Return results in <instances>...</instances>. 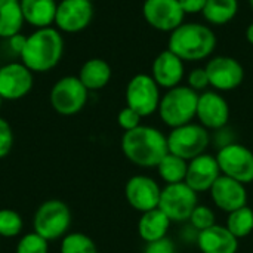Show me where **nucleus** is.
I'll list each match as a JSON object with an SVG mask.
<instances>
[{"mask_svg": "<svg viewBox=\"0 0 253 253\" xmlns=\"http://www.w3.org/2000/svg\"><path fill=\"white\" fill-rule=\"evenodd\" d=\"M212 142V135L200 123H187L184 126L170 129L168 135L169 153L190 162L206 153Z\"/></svg>", "mask_w": 253, "mask_h": 253, "instance_id": "nucleus-6", "label": "nucleus"}, {"mask_svg": "<svg viewBox=\"0 0 253 253\" xmlns=\"http://www.w3.org/2000/svg\"><path fill=\"white\" fill-rule=\"evenodd\" d=\"M15 253H49V242L34 231L27 233L18 240Z\"/></svg>", "mask_w": 253, "mask_h": 253, "instance_id": "nucleus-30", "label": "nucleus"}, {"mask_svg": "<svg viewBox=\"0 0 253 253\" xmlns=\"http://www.w3.org/2000/svg\"><path fill=\"white\" fill-rule=\"evenodd\" d=\"M61 253H98L95 242L83 233H68L62 237Z\"/></svg>", "mask_w": 253, "mask_h": 253, "instance_id": "nucleus-28", "label": "nucleus"}, {"mask_svg": "<svg viewBox=\"0 0 253 253\" xmlns=\"http://www.w3.org/2000/svg\"><path fill=\"white\" fill-rule=\"evenodd\" d=\"M34 73L22 62H9L0 67V96L3 101H18L30 93Z\"/></svg>", "mask_w": 253, "mask_h": 253, "instance_id": "nucleus-15", "label": "nucleus"}, {"mask_svg": "<svg viewBox=\"0 0 253 253\" xmlns=\"http://www.w3.org/2000/svg\"><path fill=\"white\" fill-rule=\"evenodd\" d=\"M209 193H211L212 203L225 213H230L243 206H248L246 185L225 175H221L215 181Z\"/></svg>", "mask_w": 253, "mask_h": 253, "instance_id": "nucleus-17", "label": "nucleus"}, {"mask_svg": "<svg viewBox=\"0 0 253 253\" xmlns=\"http://www.w3.org/2000/svg\"><path fill=\"white\" fill-rule=\"evenodd\" d=\"M141 120H142V117L127 105L125 108H122L117 114V123L125 132H129V130L141 126Z\"/></svg>", "mask_w": 253, "mask_h": 253, "instance_id": "nucleus-32", "label": "nucleus"}, {"mask_svg": "<svg viewBox=\"0 0 253 253\" xmlns=\"http://www.w3.org/2000/svg\"><path fill=\"white\" fill-rule=\"evenodd\" d=\"M19 4L24 21L36 30L52 27V24H55L58 7L56 0H21Z\"/></svg>", "mask_w": 253, "mask_h": 253, "instance_id": "nucleus-21", "label": "nucleus"}, {"mask_svg": "<svg viewBox=\"0 0 253 253\" xmlns=\"http://www.w3.org/2000/svg\"><path fill=\"white\" fill-rule=\"evenodd\" d=\"M64 55V39L58 28H37L27 36L21 62L31 73H47L53 70Z\"/></svg>", "mask_w": 253, "mask_h": 253, "instance_id": "nucleus-2", "label": "nucleus"}, {"mask_svg": "<svg viewBox=\"0 0 253 253\" xmlns=\"http://www.w3.org/2000/svg\"><path fill=\"white\" fill-rule=\"evenodd\" d=\"M237 10H239L237 0H208L202 13L209 24L225 25L236 18Z\"/></svg>", "mask_w": 253, "mask_h": 253, "instance_id": "nucleus-25", "label": "nucleus"}, {"mask_svg": "<svg viewBox=\"0 0 253 253\" xmlns=\"http://www.w3.org/2000/svg\"><path fill=\"white\" fill-rule=\"evenodd\" d=\"M89 90L77 76L59 79L50 89V105L61 116H74L80 113L87 102Z\"/></svg>", "mask_w": 253, "mask_h": 253, "instance_id": "nucleus-7", "label": "nucleus"}, {"mask_svg": "<svg viewBox=\"0 0 253 253\" xmlns=\"http://www.w3.org/2000/svg\"><path fill=\"white\" fill-rule=\"evenodd\" d=\"M125 98L127 107L135 110L141 117H148L157 113L162 95L154 79L150 74L141 73L129 80Z\"/></svg>", "mask_w": 253, "mask_h": 253, "instance_id": "nucleus-9", "label": "nucleus"}, {"mask_svg": "<svg viewBox=\"0 0 253 253\" xmlns=\"http://www.w3.org/2000/svg\"><path fill=\"white\" fill-rule=\"evenodd\" d=\"M206 73L209 84L216 92H230L237 89L245 80L243 65L233 56L218 55L208 61Z\"/></svg>", "mask_w": 253, "mask_h": 253, "instance_id": "nucleus-11", "label": "nucleus"}, {"mask_svg": "<svg viewBox=\"0 0 253 253\" xmlns=\"http://www.w3.org/2000/svg\"><path fill=\"white\" fill-rule=\"evenodd\" d=\"M16 1H21V0H16Z\"/></svg>", "mask_w": 253, "mask_h": 253, "instance_id": "nucleus-41", "label": "nucleus"}, {"mask_svg": "<svg viewBox=\"0 0 253 253\" xmlns=\"http://www.w3.org/2000/svg\"><path fill=\"white\" fill-rule=\"evenodd\" d=\"M1 104H3V99H1V96H0V108H1Z\"/></svg>", "mask_w": 253, "mask_h": 253, "instance_id": "nucleus-40", "label": "nucleus"}, {"mask_svg": "<svg viewBox=\"0 0 253 253\" xmlns=\"http://www.w3.org/2000/svg\"><path fill=\"white\" fill-rule=\"evenodd\" d=\"M246 40H248L249 44L253 46V22H251L248 25V28H246Z\"/></svg>", "mask_w": 253, "mask_h": 253, "instance_id": "nucleus-38", "label": "nucleus"}, {"mask_svg": "<svg viewBox=\"0 0 253 253\" xmlns=\"http://www.w3.org/2000/svg\"><path fill=\"white\" fill-rule=\"evenodd\" d=\"M142 15L148 25L165 33H172L185 18L178 0H145Z\"/></svg>", "mask_w": 253, "mask_h": 253, "instance_id": "nucleus-13", "label": "nucleus"}, {"mask_svg": "<svg viewBox=\"0 0 253 253\" xmlns=\"http://www.w3.org/2000/svg\"><path fill=\"white\" fill-rule=\"evenodd\" d=\"M162 187L148 175H133L125 185V197L129 206L136 212H148L159 208Z\"/></svg>", "mask_w": 253, "mask_h": 253, "instance_id": "nucleus-12", "label": "nucleus"}, {"mask_svg": "<svg viewBox=\"0 0 253 253\" xmlns=\"http://www.w3.org/2000/svg\"><path fill=\"white\" fill-rule=\"evenodd\" d=\"M89 1H93V0H89Z\"/></svg>", "mask_w": 253, "mask_h": 253, "instance_id": "nucleus-42", "label": "nucleus"}, {"mask_svg": "<svg viewBox=\"0 0 253 253\" xmlns=\"http://www.w3.org/2000/svg\"><path fill=\"white\" fill-rule=\"evenodd\" d=\"M170 224V219L157 208L141 213V218L138 221V234L145 243H151L168 237Z\"/></svg>", "mask_w": 253, "mask_h": 253, "instance_id": "nucleus-22", "label": "nucleus"}, {"mask_svg": "<svg viewBox=\"0 0 253 253\" xmlns=\"http://www.w3.org/2000/svg\"><path fill=\"white\" fill-rule=\"evenodd\" d=\"M225 227L230 233L240 239H246L253 233V209L249 206H243L237 211H233L227 216Z\"/></svg>", "mask_w": 253, "mask_h": 253, "instance_id": "nucleus-27", "label": "nucleus"}, {"mask_svg": "<svg viewBox=\"0 0 253 253\" xmlns=\"http://www.w3.org/2000/svg\"><path fill=\"white\" fill-rule=\"evenodd\" d=\"M13 147V130L7 120L0 117V160L4 159Z\"/></svg>", "mask_w": 253, "mask_h": 253, "instance_id": "nucleus-34", "label": "nucleus"}, {"mask_svg": "<svg viewBox=\"0 0 253 253\" xmlns=\"http://www.w3.org/2000/svg\"><path fill=\"white\" fill-rule=\"evenodd\" d=\"M92 19L93 4L89 0H61L58 3L55 25L62 33H80L92 22Z\"/></svg>", "mask_w": 253, "mask_h": 253, "instance_id": "nucleus-14", "label": "nucleus"}, {"mask_svg": "<svg viewBox=\"0 0 253 253\" xmlns=\"http://www.w3.org/2000/svg\"><path fill=\"white\" fill-rule=\"evenodd\" d=\"M216 47L213 30L200 22H182L169 36L168 49L184 62H197L209 58Z\"/></svg>", "mask_w": 253, "mask_h": 253, "instance_id": "nucleus-3", "label": "nucleus"}, {"mask_svg": "<svg viewBox=\"0 0 253 253\" xmlns=\"http://www.w3.org/2000/svg\"><path fill=\"white\" fill-rule=\"evenodd\" d=\"M157 173L160 176V179L166 184H179V182H185V176H187V169H188V162L172 154L168 153L162 162L157 165Z\"/></svg>", "mask_w": 253, "mask_h": 253, "instance_id": "nucleus-26", "label": "nucleus"}, {"mask_svg": "<svg viewBox=\"0 0 253 253\" xmlns=\"http://www.w3.org/2000/svg\"><path fill=\"white\" fill-rule=\"evenodd\" d=\"M196 119L208 130H219L230 122V105L219 92L205 90L199 93Z\"/></svg>", "mask_w": 253, "mask_h": 253, "instance_id": "nucleus-16", "label": "nucleus"}, {"mask_svg": "<svg viewBox=\"0 0 253 253\" xmlns=\"http://www.w3.org/2000/svg\"><path fill=\"white\" fill-rule=\"evenodd\" d=\"M185 15L202 13L208 0H178Z\"/></svg>", "mask_w": 253, "mask_h": 253, "instance_id": "nucleus-36", "label": "nucleus"}, {"mask_svg": "<svg viewBox=\"0 0 253 253\" xmlns=\"http://www.w3.org/2000/svg\"><path fill=\"white\" fill-rule=\"evenodd\" d=\"M185 76V65L184 61L176 56L172 50L166 49L160 52L151 67V77L159 84V87L172 89L181 84Z\"/></svg>", "mask_w": 253, "mask_h": 253, "instance_id": "nucleus-19", "label": "nucleus"}, {"mask_svg": "<svg viewBox=\"0 0 253 253\" xmlns=\"http://www.w3.org/2000/svg\"><path fill=\"white\" fill-rule=\"evenodd\" d=\"M25 40H27V36H22L21 33L12 36V37H9V39H6L10 52H12L13 55H16V56H21V53H22V50H24V46H25Z\"/></svg>", "mask_w": 253, "mask_h": 253, "instance_id": "nucleus-37", "label": "nucleus"}, {"mask_svg": "<svg viewBox=\"0 0 253 253\" xmlns=\"http://www.w3.org/2000/svg\"><path fill=\"white\" fill-rule=\"evenodd\" d=\"M197 102L199 93L188 86L179 84L168 89V92L162 96L157 113L168 127L175 129L191 123L196 119Z\"/></svg>", "mask_w": 253, "mask_h": 253, "instance_id": "nucleus-4", "label": "nucleus"}, {"mask_svg": "<svg viewBox=\"0 0 253 253\" xmlns=\"http://www.w3.org/2000/svg\"><path fill=\"white\" fill-rule=\"evenodd\" d=\"M249 4H251V7L253 9V0H249Z\"/></svg>", "mask_w": 253, "mask_h": 253, "instance_id": "nucleus-39", "label": "nucleus"}, {"mask_svg": "<svg viewBox=\"0 0 253 253\" xmlns=\"http://www.w3.org/2000/svg\"><path fill=\"white\" fill-rule=\"evenodd\" d=\"M197 248L202 253H237L239 239L225 225L215 224L197 236Z\"/></svg>", "mask_w": 253, "mask_h": 253, "instance_id": "nucleus-20", "label": "nucleus"}, {"mask_svg": "<svg viewBox=\"0 0 253 253\" xmlns=\"http://www.w3.org/2000/svg\"><path fill=\"white\" fill-rule=\"evenodd\" d=\"M21 4L16 0H0V37L9 39L19 34L24 25Z\"/></svg>", "mask_w": 253, "mask_h": 253, "instance_id": "nucleus-24", "label": "nucleus"}, {"mask_svg": "<svg viewBox=\"0 0 253 253\" xmlns=\"http://www.w3.org/2000/svg\"><path fill=\"white\" fill-rule=\"evenodd\" d=\"M199 205V194L185 182L165 185L162 188L159 209L170 222H188L190 215Z\"/></svg>", "mask_w": 253, "mask_h": 253, "instance_id": "nucleus-10", "label": "nucleus"}, {"mask_svg": "<svg viewBox=\"0 0 253 253\" xmlns=\"http://www.w3.org/2000/svg\"><path fill=\"white\" fill-rule=\"evenodd\" d=\"M187 86L191 87L193 90H196L197 93L199 92H205L208 89V86H211L206 68L197 67V68L191 70L188 73V77H187Z\"/></svg>", "mask_w": 253, "mask_h": 253, "instance_id": "nucleus-33", "label": "nucleus"}, {"mask_svg": "<svg viewBox=\"0 0 253 253\" xmlns=\"http://www.w3.org/2000/svg\"><path fill=\"white\" fill-rule=\"evenodd\" d=\"M216 162L221 175L236 179L245 185L253 182V151L243 144L233 142L218 148Z\"/></svg>", "mask_w": 253, "mask_h": 253, "instance_id": "nucleus-8", "label": "nucleus"}, {"mask_svg": "<svg viewBox=\"0 0 253 253\" xmlns=\"http://www.w3.org/2000/svg\"><path fill=\"white\" fill-rule=\"evenodd\" d=\"M77 77L87 90H99L110 83L111 67L101 58H90L80 67Z\"/></svg>", "mask_w": 253, "mask_h": 253, "instance_id": "nucleus-23", "label": "nucleus"}, {"mask_svg": "<svg viewBox=\"0 0 253 253\" xmlns=\"http://www.w3.org/2000/svg\"><path fill=\"white\" fill-rule=\"evenodd\" d=\"M24 228L22 216L13 209H0V237L12 239L21 234Z\"/></svg>", "mask_w": 253, "mask_h": 253, "instance_id": "nucleus-29", "label": "nucleus"}, {"mask_svg": "<svg viewBox=\"0 0 253 253\" xmlns=\"http://www.w3.org/2000/svg\"><path fill=\"white\" fill-rule=\"evenodd\" d=\"M219 176H221V170L216 157L205 153L188 162L185 184L197 194L206 193L212 188V185Z\"/></svg>", "mask_w": 253, "mask_h": 253, "instance_id": "nucleus-18", "label": "nucleus"}, {"mask_svg": "<svg viewBox=\"0 0 253 253\" xmlns=\"http://www.w3.org/2000/svg\"><path fill=\"white\" fill-rule=\"evenodd\" d=\"M71 227V211L61 200H46L43 202L33 218L34 233L46 239L47 242H55L68 234Z\"/></svg>", "mask_w": 253, "mask_h": 253, "instance_id": "nucleus-5", "label": "nucleus"}, {"mask_svg": "<svg viewBox=\"0 0 253 253\" xmlns=\"http://www.w3.org/2000/svg\"><path fill=\"white\" fill-rule=\"evenodd\" d=\"M144 253H176V248L169 237H163L160 240L147 243Z\"/></svg>", "mask_w": 253, "mask_h": 253, "instance_id": "nucleus-35", "label": "nucleus"}, {"mask_svg": "<svg viewBox=\"0 0 253 253\" xmlns=\"http://www.w3.org/2000/svg\"><path fill=\"white\" fill-rule=\"evenodd\" d=\"M188 222L196 231L200 233L203 230L213 227L216 224V216H215V212L212 208H209L206 205H197L194 208L193 213L190 215Z\"/></svg>", "mask_w": 253, "mask_h": 253, "instance_id": "nucleus-31", "label": "nucleus"}, {"mask_svg": "<svg viewBox=\"0 0 253 253\" xmlns=\"http://www.w3.org/2000/svg\"><path fill=\"white\" fill-rule=\"evenodd\" d=\"M122 153L138 168H157L169 153L168 135L153 126H138L122 136Z\"/></svg>", "mask_w": 253, "mask_h": 253, "instance_id": "nucleus-1", "label": "nucleus"}]
</instances>
